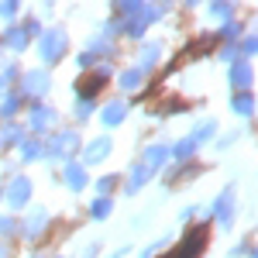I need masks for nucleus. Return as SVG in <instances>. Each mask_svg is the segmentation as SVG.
<instances>
[]
</instances>
